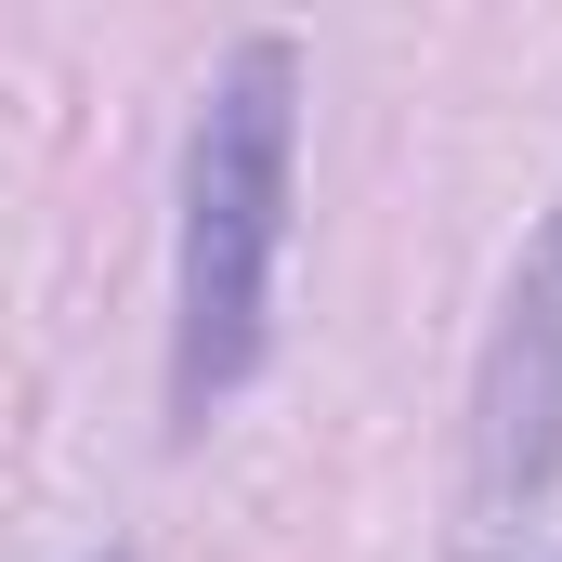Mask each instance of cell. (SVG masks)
<instances>
[{
    "instance_id": "1",
    "label": "cell",
    "mask_w": 562,
    "mask_h": 562,
    "mask_svg": "<svg viewBox=\"0 0 562 562\" xmlns=\"http://www.w3.org/2000/svg\"><path fill=\"white\" fill-rule=\"evenodd\" d=\"M288 144H301V53L249 26L183 132V249H170V431H210L276 340L288 249Z\"/></svg>"
},
{
    "instance_id": "2",
    "label": "cell",
    "mask_w": 562,
    "mask_h": 562,
    "mask_svg": "<svg viewBox=\"0 0 562 562\" xmlns=\"http://www.w3.org/2000/svg\"><path fill=\"white\" fill-rule=\"evenodd\" d=\"M562 484V196L537 210L524 262L497 288L484 367H471V497L510 524Z\"/></svg>"
},
{
    "instance_id": "3",
    "label": "cell",
    "mask_w": 562,
    "mask_h": 562,
    "mask_svg": "<svg viewBox=\"0 0 562 562\" xmlns=\"http://www.w3.org/2000/svg\"><path fill=\"white\" fill-rule=\"evenodd\" d=\"M92 562H132V550H92Z\"/></svg>"
}]
</instances>
